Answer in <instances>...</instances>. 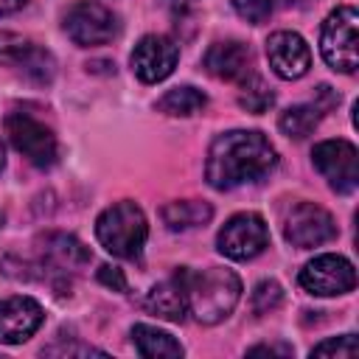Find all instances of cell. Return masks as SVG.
<instances>
[{"label": "cell", "instance_id": "cell-17", "mask_svg": "<svg viewBox=\"0 0 359 359\" xmlns=\"http://www.w3.org/2000/svg\"><path fill=\"white\" fill-rule=\"evenodd\" d=\"M317 93H320V98H323V101L294 104V107H289V109H283V112H280L278 126H280V132H283L286 137H294V140L309 137V135L320 126V121L325 118L328 107H334V104H337V95L331 93V87L320 84V90H317Z\"/></svg>", "mask_w": 359, "mask_h": 359}, {"label": "cell", "instance_id": "cell-1", "mask_svg": "<svg viewBox=\"0 0 359 359\" xmlns=\"http://www.w3.org/2000/svg\"><path fill=\"white\" fill-rule=\"evenodd\" d=\"M278 165V151L258 129H230L213 137L205 157V180L216 191L261 182Z\"/></svg>", "mask_w": 359, "mask_h": 359}, {"label": "cell", "instance_id": "cell-23", "mask_svg": "<svg viewBox=\"0 0 359 359\" xmlns=\"http://www.w3.org/2000/svg\"><path fill=\"white\" fill-rule=\"evenodd\" d=\"M356 351H359L356 334H342V337H328V339H323L320 345H314V348H311V356L351 359V356H356Z\"/></svg>", "mask_w": 359, "mask_h": 359}, {"label": "cell", "instance_id": "cell-4", "mask_svg": "<svg viewBox=\"0 0 359 359\" xmlns=\"http://www.w3.org/2000/svg\"><path fill=\"white\" fill-rule=\"evenodd\" d=\"M359 14L353 6L334 8L320 31V53L328 67L339 73H353L359 67V45H356Z\"/></svg>", "mask_w": 359, "mask_h": 359}, {"label": "cell", "instance_id": "cell-21", "mask_svg": "<svg viewBox=\"0 0 359 359\" xmlns=\"http://www.w3.org/2000/svg\"><path fill=\"white\" fill-rule=\"evenodd\" d=\"M208 104L205 93L191 87V84H180V87H171L160 101H157V109L171 115V118H191L196 112H202Z\"/></svg>", "mask_w": 359, "mask_h": 359}, {"label": "cell", "instance_id": "cell-24", "mask_svg": "<svg viewBox=\"0 0 359 359\" xmlns=\"http://www.w3.org/2000/svg\"><path fill=\"white\" fill-rule=\"evenodd\" d=\"M283 303V289L278 280H261L252 289V311L255 314H269Z\"/></svg>", "mask_w": 359, "mask_h": 359}, {"label": "cell", "instance_id": "cell-30", "mask_svg": "<svg viewBox=\"0 0 359 359\" xmlns=\"http://www.w3.org/2000/svg\"><path fill=\"white\" fill-rule=\"evenodd\" d=\"M0 227H3V213H0Z\"/></svg>", "mask_w": 359, "mask_h": 359}, {"label": "cell", "instance_id": "cell-14", "mask_svg": "<svg viewBox=\"0 0 359 359\" xmlns=\"http://www.w3.org/2000/svg\"><path fill=\"white\" fill-rule=\"evenodd\" d=\"M45 311L34 297L14 294L0 300V342L3 345H20L36 334L42 325Z\"/></svg>", "mask_w": 359, "mask_h": 359}, {"label": "cell", "instance_id": "cell-15", "mask_svg": "<svg viewBox=\"0 0 359 359\" xmlns=\"http://www.w3.org/2000/svg\"><path fill=\"white\" fill-rule=\"evenodd\" d=\"M266 59L269 67L286 81L306 76L311 67V50L297 31H275L266 39Z\"/></svg>", "mask_w": 359, "mask_h": 359}, {"label": "cell", "instance_id": "cell-2", "mask_svg": "<svg viewBox=\"0 0 359 359\" xmlns=\"http://www.w3.org/2000/svg\"><path fill=\"white\" fill-rule=\"evenodd\" d=\"M174 275L185 292L188 314H194L205 325H216L224 317H230L241 297V280L233 269L208 266L196 272V269L180 266Z\"/></svg>", "mask_w": 359, "mask_h": 359}, {"label": "cell", "instance_id": "cell-8", "mask_svg": "<svg viewBox=\"0 0 359 359\" xmlns=\"http://www.w3.org/2000/svg\"><path fill=\"white\" fill-rule=\"evenodd\" d=\"M314 168L337 194H351L359 185V151L351 140H323L311 151Z\"/></svg>", "mask_w": 359, "mask_h": 359}, {"label": "cell", "instance_id": "cell-5", "mask_svg": "<svg viewBox=\"0 0 359 359\" xmlns=\"http://www.w3.org/2000/svg\"><path fill=\"white\" fill-rule=\"evenodd\" d=\"M65 34L79 45V48H95L107 45L118 36L121 22L112 8H107L98 0H79L67 8L65 14Z\"/></svg>", "mask_w": 359, "mask_h": 359}, {"label": "cell", "instance_id": "cell-19", "mask_svg": "<svg viewBox=\"0 0 359 359\" xmlns=\"http://www.w3.org/2000/svg\"><path fill=\"white\" fill-rule=\"evenodd\" d=\"M213 219V208L202 199H177L163 208V222L174 233H185L194 227H202Z\"/></svg>", "mask_w": 359, "mask_h": 359}, {"label": "cell", "instance_id": "cell-7", "mask_svg": "<svg viewBox=\"0 0 359 359\" xmlns=\"http://www.w3.org/2000/svg\"><path fill=\"white\" fill-rule=\"evenodd\" d=\"M266 244H269V227L252 210L230 216L216 236L219 252L230 261H250V258L261 255L266 250Z\"/></svg>", "mask_w": 359, "mask_h": 359}, {"label": "cell", "instance_id": "cell-20", "mask_svg": "<svg viewBox=\"0 0 359 359\" xmlns=\"http://www.w3.org/2000/svg\"><path fill=\"white\" fill-rule=\"evenodd\" d=\"M132 342H135L137 353L146 356V359H177V356H182V345L168 331H160V328L146 325V323H137L132 328Z\"/></svg>", "mask_w": 359, "mask_h": 359}, {"label": "cell", "instance_id": "cell-13", "mask_svg": "<svg viewBox=\"0 0 359 359\" xmlns=\"http://www.w3.org/2000/svg\"><path fill=\"white\" fill-rule=\"evenodd\" d=\"M177 59H180V48L171 36L146 34V36L137 39V45L129 56V65H132V70L140 81L157 84V81H163L174 73Z\"/></svg>", "mask_w": 359, "mask_h": 359}, {"label": "cell", "instance_id": "cell-28", "mask_svg": "<svg viewBox=\"0 0 359 359\" xmlns=\"http://www.w3.org/2000/svg\"><path fill=\"white\" fill-rule=\"evenodd\" d=\"M22 6H28V0H0V17L14 14V11H20Z\"/></svg>", "mask_w": 359, "mask_h": 359}, {"label": "cell", "instance_id": "cell-26", "mask_svg": "<svg viewBox=\"0 0 359 359\" xmlns=\"http://www.w3.org/2000/svg\"><path fill=\"white\" fill-rule=\"evenodd\" d=\"M98 280H101L104 286H109L112 292H126V278H123V272H121L118 266L104 264V266L98 269Z\"/></svg>", "mask_w": 359, "mask_h": 359}, {"label": "cell", "instance_id": "cell-25", "mask_svg": "<svg viewBox=\"0 0 359 359\" xmlns=\"http://www.w3.org/2000/svg\"><path fill=\"white\" fill-rule=\"evenodd\" d=\"M233 8L250 25H261L272 14V0H233Z\"/></svg>", "mask_w": 359, "mask_h": 359}, {"label": "cell", "instance_id": "cell-6", "mask_svg": "<svg viewBox=\"0 0 359 359\" xmlns=\"http://www.w3.org/2000/svg\"><path fill=\"white\" fill-rule=\"evenodd\" d=\"M6 135H8L11 146L36 168H50L59 157L56 135L28 112H8Z\"/></svg>", "mask_w": 359, "mask_h": 359}, {"label": "cell", "instance_id": "cell-10", "mask_svg": "<svg viewBox=\"0 0 359 359\" xmlns=\"http://www.w3.org/2000/svg\"><path fill=\"white\" fill-rule=\"evenodd\" d=\"M300 286L309 294L317 297H337V294H348L356 286V269L345 255H317L311 258L303 269H300Z\"/></svg>", "mask_w": 359, "mask_h": 359}, {"label": "cell", "instance_id": "cell-9", "mask_svg": "<svg viewBox=\"0 0 359 359\" xmlns=\"http://www.w3.org/2000/svg\"><path fill=\"white\" fill-rule=\"evenodd\" d=\"M283 236L292 247L311 250L337 238V222L325 208L314 202H294L283 216Z\"/></svg>", "mask_w": 359, "mask_h": 359}, {"label": "cell", "instance_id": "cell-18", "mask_svg": "<svg viewBox=\"0 0 359 359\" xmlns=\"http://www.w3.org/2000/svg\"><path fill=\"white\" fill-rule=\"evenodd\" d=\"M143 306H146V311H151V314H157L163 320H171V323H182L185 314H188L185 292H182L177 275L168 278V280H163V283H157V286H151L146 292Z\"/></svg>", "mask_w": 359, "mask_h": 359}, {"label": "cell", "instance_id": "cell-16", "mask_svg": "<svg viewBox=\"0 0 359 359\" xmlns=\"http://www.w3.org/2000/svg\"><path fill=\"white\" fill-rule=\"evenodd\" d=\"M205 70L213 79L222 81H244L252 73V53L244 42L238 39H224V42H213L202 59Z\"/></svg>", "mask_w": 359, "mask_h": 359}, {"label": "cell", "instance_id": "cell-29", "mask_svg": "<svg viewBox=\"0 0 359 359\" xmlns=\"http://www.w3.org/2000/svg\"><path fill=\"white\" fill-rule=\"evenodd\" d=\"M6 168V146H3V140H0V171Z\"/></svg>", "mask_w": 359, "mask_h": 359}, {"label": "cell", "instance_id": "cell-12", "mask_svg": "<svg viewBox=\"0 0 359 359\" xmlns=\"http://www.w3.org/2000/svg\"><path fill=\"white\" fill-rule=\"evenodd\" d=\"M90 261V250L67 233H48L39 238V266L42 278H48L56 286V278L67 280Z\"/></svg>", "mask_w": 359, "mask_h": 359}, {"label": "cell", "instance_id": "cell-22", "mask_svg": "<svg viewBox=\"0 0 359 359\" xmlns=\"http://www.w3.org/2000/svg\"><path fill=\"white\" fill-rule=\"evenodd\" d=\"M238 104H241V109H247V112H252V115H261V112H266V109L275 104V93L264 84L261 76L250 73V76L241 81Z\"/></svg>", "mask_w": 359, "mask_h": 359}, {"label": "cell", "instance_id": "cell-11", "mask_svg": "<svg viewBox=\"0 0 359 359\" xmlns=\"http://www.w3.org/2000/svg\"><path fill=\"white\" fill-rule=\"evenodd\" d=\"M0 65L14 67L20 76H25L34 84H50L56 73V62L45 48L8 31L0 34Z\"/></svg>", "mask_w": 359, "mask_h": 359}, {"label": "cell", "instance_id": "cell-3", "mask_svg": "<svg viewBox=\"0 0 359 359\" xmlns=\"http://www.w3.org/2000/svg\"><path fill=\"white\" fill-rule=\"evenodd\" d=\"M95 238L115 258H140L149 238V222L143 208L132 199L112 202L95 219Z\"/></svg>", "mask_w": 359, "mask_h": 359}, {"label": "cell", "instance_id": "cell-27", "mask_svg": "<svg viewBox=\"0 0 359 359\" xmlns=\"http://www.w3.org/2000/svg\"><path fill=\"white\" fill-rule=\"evenodd\" d=\"M252 353H283V356H289L292 345H255V348H250V356Z\"/></svg>", "mask_w": 359, "mask_h": 359}]
</instances>
